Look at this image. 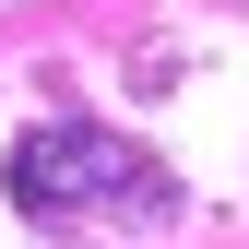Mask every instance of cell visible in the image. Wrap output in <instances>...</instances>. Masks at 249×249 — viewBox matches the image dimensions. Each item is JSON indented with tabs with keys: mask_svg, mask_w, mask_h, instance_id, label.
Listing matches in <instances>:
<instances>
[{
	"mask_svg": "<svg viewBox=\"0 0 249 249\" xmlns=\"http://www.w3.org/2000/svg\"><path fill=\"white\" fill-rule=\"evenodd\" d=\"M0 190H12V213H36V226H59V213H83V202H119V213H166V202H178L166 178H154L142 142H119V131H71V119L24 131L12 166H0Z\"/></svg>",
	"mask_w": 249,
	"mask_h": 249,
	"instance_id": "1",
	"label": "cell"
}]
</instances>
